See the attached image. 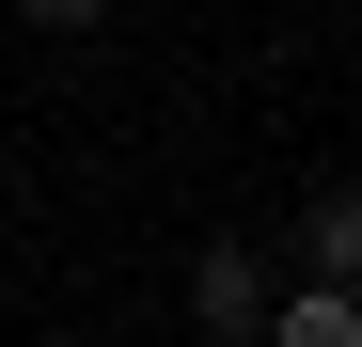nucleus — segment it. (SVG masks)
<instances>
[{"mask_svg":"<svg viewBox=\"0 0 362 347\" xmlns=\"http://www.w3.org/2000/svg\"><path fill=\"white\" fill-rule=\"evenodd\" d=\"M189 316H205L221 347H252V331H268V268L236 253V237H221V253H189Z\"/></svg>","mask_w":362,"mask_h":347,"instance_id":"1","label":"nucleus"},{"mask_svg":"<svg viewBox=\"0 0 362 347\" xmlns=\"http://www.w3.org/2000/svg\"><path fill=\"white\" fill-rule=\"evenodd\" d=\"M252 347H362V300H346V284H299V300H268Z\"/></svg>","mask_w":362,"mask_h":347,"instance_id":"2","label":"nucleus"},{"mask_svg":"<svg viewBox=\"0 0 362 347\" xmlns=\"http://www.w3.org/2000/svg\"><path fill=\"white\" fill-rule=\"evenodd\" d=\"M299 253H315V284H346V300H362V190H331V205H315V237H299Z\"/></svg>","mask_w":362,"mask_h":347,"instance_id":"3","label":"nucleus"},{"mask_svg":"<svg viewBox=\"0 0 362 347\" xmlns=\"http://www.w3.org/2000/svg\"><path fill=\"white\" fill-rule=\"evenodd\" d=\"M32 16H47V32H79V16H110V0H32Z\"/></svg>","mask_w":362,"mask_h":347,"instance_id":"4","label":"nucleus"}]
</instances>
